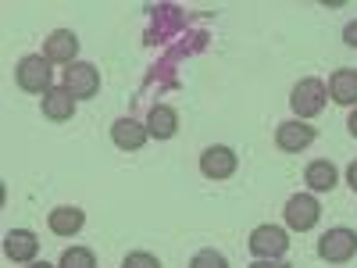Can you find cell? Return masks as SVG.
Returning a JSON list of instances; mask_svg holds the SVG:
<instances>
[{"label":"cell","instance_id":"1","mask_svg":"<svg viewBox=\"0 0 357 268\" xmlns=\"http://www.w3.org/2000/svg\"><path fill=\"white\" fill-rule=\"evenodd\" d=\"M325 100H329V86H325L321 79H314V75L301 79V82L293 86V94H289V107H293V114L301 118V122L321 114L325 111Z\"/></svg>","mask_w":357,"mask_h":268},{"label":"cell","instance_id":"2","mask_svg":"<svg viewBox=\"0 0 357 268\" xmlns=\"http://www.w3.org/2000/svg\"><path fill=\"white\" fill-rule=\"evenodd\" d=\"M15 82L18 89H25V94H50L54 82H50V61L43 54H25L22 61L15 65Z\"/></svg>","mask_w":357,"mask_h":268},{"label":"cell","instance_id":"3","mask_svg":"<svg viewBox=\"0 0 357 268\" xmlns=\"http://www.w3.org/2000/svg\"><path fill=\"white\" fill-rule=\"evenodd\" d=\"M318 258L321 261H329V265H347L357 258V232L347 229V225H336L329 229L318 240Z\"/></svg>","mask_w":357,"mask_h":268},{"label":"cell","instance_id":"4","mask_svg":"<svg viewBox=\"0 0 357 268\" xmlns=\"http://www.w3.org/2000/svg\"><path fill=\"white\" fill-rule=\"evenodd\" d=\"M65 89L75 100H93L100 94V68L89 61H75L65 68Z\"/></svg>","mask_w":357,"mask_h":268},{"label":"cell","instance_id":"5","mask_svg":"<svg viewBox=\"0 0 357 268\" xmlns=\"http://www.w3.org/2000/svg\"><path fill=\"white\" fill-rule=\"evenodd\" d=\"M286 225L293 229V232H307V229H314L318 225V218H321V204H318V197L314 193H296V197H289L286 200Z\"/></svg>","mask_w":357,"mask_h":268},{"label":"cell","instance_id":"6","mask_svg":"<svg viewBox=\"0 0 357 268\" xmlns=\"http://www.w3.org/2000/svg\"><path fill=\"white\" fill-rule=\"evenodd\" d=\"M247 247H250L254 258H282V254L289 251V236H286V229H279V225H257V229L250 232Z\"/></svg>","mask_w":357,"mask_h":268},{"label":"cell","instance_id":"7","mask_svg":"<svg viewBox=\"0 0 357 268\" xmlns=\"http://www.w3.org/2000/svg\"><path fill=\"white\" fill-rule=\"evenodd\" d=\"M314 136H318L314 126L301 122V118H289V122H279V129H275V147L286 154H301L314 143Z\"/></svg>","mask_w":357,"mask_h":268},{"label":"cell","instance_id":"8","mask_svg":"<svg viewBox=\"0 0 357 268\" xmlns=\"http://www.w3.org/2000/svg\"><path fill=\"white\" fill-rule=\"evenodd\" d=\"M236 168H240V158H236L232 147L215 143V147H207V151L200 154V172H204L207 179H215V183H222V179L236 175Z\"/></svg>","mask_w":357,"mask_h":268},{"label":"cell","instance_id":"9","mask_svg":"<svg viewBox=\"0 0 357 268\" xmlns=\"http://www.w3.org/2000/svg\"><path fill=\"white\" fill-rule=\"evenodd\" d=\"M75 54H79V36L72 29H54L43 40V57L50 65H75Z\"/></svg>","mask_w":357,"mask_h":268},{"label":"cell","instance_id":"10","mask_svg":"<svg viewBox=\"0 0 357 268\" xmlns=\"http://www.w3.org/2000/svg\"><path fill=\"white\" fill-rule=\"evenodd\" d=\"M4 254L18 265H33L36 254H40V240H36V232L33 229H11L4 236Z\"/></svg>","mask_w":357,"mask_h":268},{"label":"cell","instance_id":"11","mask_svg":"<svg viewBox=\"0 0 357 268\" xmlns=\"http://www.w3.org/2000/svg\"><path fill=\"white\" fill-rule=\"evenodd\" d=\"M111 140L118 151H139V147L151 140V133H146V122H136V118H118V122L111 126Z\"/></svg>","mask_w":357,"mask_h":268},{"label":"cell","instance_id":"12","mask_svg":"<svg viewBox=\"0 0 357 268\" xmlns=\"http://www.w3.org/2000/svg\"><path fill=\"white\" fill-rule=\"evenodd\" d=\"M304 183H307L311 193H333L336 183H340V172H336V165L329 158H318V161H311L304 168Z\"/></svg>","mask_w":357,"mask_h":268},{"label":"cell","instance_id":"13","mask_svg":"<svg viewBox=\"0 0 357 268\" xmlns=\"http://www.w3.org/2000/svg\"><path fill=\"white\" fill-rule=\"evenodd\" d=\"M82 225H86V211H82V207H75V204L54 207V211L47 215V229L54 236H75Z\"/></svg>","mask_w":357,"mask_h":268},{"label":"cell","instance_id":"14","mask_svg":"<svg viewBox=\"0 0 357 268\" xmlns=\"http://www.w3.org/2000/svg\"><path fill=\"white\" fill-rule=\"evenodd\" d=\"M329 97L343 107L357 104V68H336L329 75Z\"/></svg>","mask_w":357,"mask_h":268},{"label":"cell","instance_id":"15","mask_svg":"<svg viewBox=\"0 0 357 268\" xmlns=\"http://www.w3.org/2000/svg\"><path fill=\"white\" fill-rule=\"evenodd\" d=\"M75 97L68 94L65 86H54L50 94L43 97V118H50V122H68V118L75 114Z\"/></svg>","mask_w":357,"mask_h":268},{"label":"cell","instance_id":"16","mask_svg":"<svg viewBox=\"0 0 357 268\" xmlns=\"http://www.w3.org/2000/svg\"><path fill=\"white\" fill-rule=\"evenodd\" d=\"M146 133H151L154 140H172V136L178 133V114H175V107L154 104L151 114H146Z\"/></svg>","mask_w":357,"mask_h":268},{"label":"cell","instance_id":"17","mask_svg":"<svg viewBox=\"0 0 357 268\" xmlns=\"http://www.w3.org/2000/svg\"><path fill=\"white\" fill-rule=\"evenodd\" d=\"M57 268H97V258L89 247H68L57 261Z\"/></svg>","mask_w":357,"mask_h":268},{"label":"cell","instance_id":"18","mask_svg":"<svg viewBox=\"0 0 357 268\" xmlns=\"http://www.w3.org/2000/svg\"><path fill=\"white\" fill-rule=\"evenodd\" d=\"M190 268H229V261H225V254H218L215 247H204V251L193 254Z\"/></svg>","mask_w":357,"mask_h":268},{"label":"cell","instance_id":"19","mask_svg":"<svg viewBox=\"0 0 357 268\" xmlns=\"http://www.w3.org/2000/svg\"><path fill=\"white\" fill-rule=\"evenodd\" d=\"M122 268H161V261L154 254H146V251H132V254H126Z\"/></svg>","mask_w":357,"mask_h":268},{"label":"cell","instance_id":"20","mask_svg":"<svg viewBox=\"0 0 357 268\" xmlns=\"http://www.w3.org/2000/svg\"><path fill=\"white\" fill-rule=\"evenodd\" d=\"M250 268H289V265H286L282 258H257Z\"/></svg>","mask_w":357,"mask_h":268},{"label":"cell","instance_id":"21","mask_svg":"<svg viewBox=\"0 0 357 268\" xmlns=\"http://www.w3.org/2000/svg\"><path fill=\"white\" fill-rule=\"evenodd\" d=\"M343 43H347V47H357V22H350V25L343 29Z\"/></svg>","mask_w":357,"mask_h":268},{"label":"cell","instance_id":"22","mask_svg":"<svg viewBox=\"0 0 357 268\" xmlns=\"http://www.w3.org/2000/svg\"><path fill=\"white\" fill-rule=\"evenodd\" d=\"M347 183H350V190L357 193V161H354V165L347 168Z\"/></svg>","mask_w":357,"mask_h":268},{"label":"cell","instance_id":"23","mask_svg":"<svg viewBox=\"0 0 357 268\" xmlns=\"http://www.w3.org/2000/svg\"><path fill=\"white\" fill-rule=\"evenodd\" d=\"M347 129H350V136L357 140V107L350 111V118H347Z\"/></svg>","mask_w":357,"mask_h":268},{"label":"cell","instance_id":"24","mask_svg":"<svg viewBox=\"0 0 357 268\" xmlns=\"http://www.w3.org/2000/svg\"><path fill=\"white\" fill-rule=\"evenodd\" d=\"M25 268H57V265H50V261H33V265H25Z\"/></svg>","mask_w":357,"mask_h":268}]
</instances>
